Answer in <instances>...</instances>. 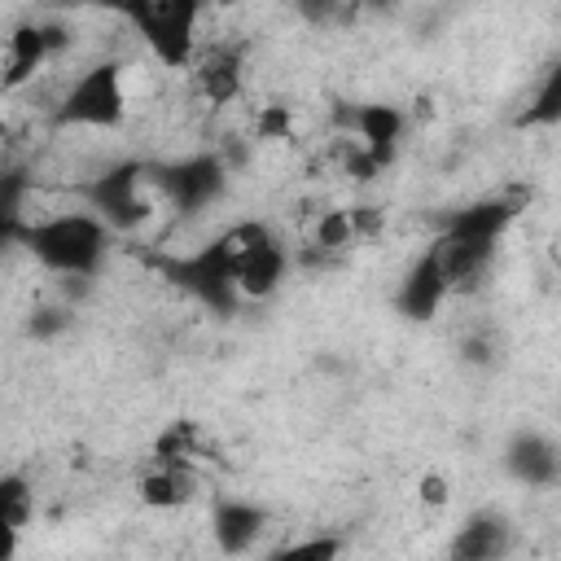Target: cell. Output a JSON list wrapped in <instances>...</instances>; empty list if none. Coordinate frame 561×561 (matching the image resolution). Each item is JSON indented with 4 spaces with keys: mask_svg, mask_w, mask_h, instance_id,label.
Segmentation results:
<instances>
[{
    "mask_svg": "<svg viewBox=\"0 0 561 561\" xmlns=\"http://www.w3.org/2000/svg\"><path fill=\"white\" fill-rule=\"evenodd\" d=\"M18 241L26 245V254L48 267L53 276L66 280H88L101 272L105 250H110V228L92 215V210H61L35 224H22Z\"/></svg>",
    "mask_w": 561,
    "mask_h": 561,
    "instance_id": "obj_1",
    "label": "cell"
},
{
    "mask_svg": "<svg viewBox=\"0 0 561 561\" xmlns=\"http://www.w3.org/2000/svg\"><path fill=\"white\" fill-rule=\"evenodd\" d=\"M215 245H219V254L228 263V276L237 285L241 302L245 298H254V302L272 298L285 285V276H289V250L276 241V232L263 219L232 224L228 232L215 237Z\"/></svg>",
    "mask_w": 561,
    "mask_h": 561,
    "instance_id": "obj_2",
    "label": "cell"
},
{
    "mask_svg": "<svg viewBox=\"0 0 561 561\" xmlns=\"http://www.w3.org/2000/svg\"><path fill=\"white\" fill-rule=\"evenodd\" d=\"M131 31L140 44L153 53L158 66L167 70H188L197 57V26H202V4L197 0H145L127 9Z\"/></svg>",
    "mask_w": 561,
    "mask_h": 561,
    "instance_id": "obj_3",
    "label": "cell"
},
{
    "mask_svg": "<svg viewBox=\"0 0 561 561\" xmlns=\"http://www.w3.org/2000/svg\"><path fill=\"white\" fill-rule=\"evenodd\" d=\"M127 118V75L123 61L88 66L61 96L57 123L61 127H118Z\"/></svg>",
    "mask_w": 561,
    "mask_h": 561,
    "instance_id": "obj_4",
    "label": "cell"
},
{
    "mask_svg": "<svg viewBox=\"0 0 561 561\" xmlns=\"http://www.w3.org/2000/svg\"><path fill=\"white\" fill-rule=\"evenodd\" d=\"M149 193H153V184H149L145 162H114L83 184L88 210L110 232H136L149 219Z\"/></svg>",
    "mask_w": 561,
    "mask_h": 561,
    "instance_id": "obj_5",
    "label": "cell"
},
{
    "mask_svg": "<svg viewBox=\"0 0 561 561\" xmlns=\"http://www.w3.org/2000/svg\"><path fill=\"white\" fill-rule=\"evenodd\" d=\"M149 184L153 193L167 197V206L175 215H197L206 206H215L228 188V167L215 153H193V158H175V162H158L149 167Z\"/></svg>",
    "mask_w": 561,
    "mask_h": 561,
    "instance_id": "obj_6",
    "label": "cell"
},
{
    "mask_svg": "<svg viewBox=\"0 0 561 561\" xmlns=\"http://www.w3.org/2000/svg\"><path fill=\"white\" fill-rule=\"evenodd\" d=\"M66 44H70V31L61 22H22V26H13L4 48H0V88L13 92L22 83H31Z\"/></svg>",
    "mask_w": 561,
    "mask_h": 561,
    "instance_id": "obj_7",
    "label": "cell"
},
{
    "mask_svg": "<svg viewBox=\"0 0 561 561\" xmlns=\"http://www.w3.org/2000/svg\"><path fill=\"white\" fill-rule=\"evenodd\" d=\"M167 276H171L184 294H193L206 311H215V316H232V311L241 307V294H237V285H232V276H228V263H224V254H219L215 241H210L206 250L188 254V259L167 263Z\"/></svg>",
    "mask_w": 561,
    "mask_h": 561,
    "instance_id": "obj_8",
    "label": "cell"
},
{
    "mask_svg": "<svg viewBox=\"0 0 561 561\" xmlns=\"http://www.w3.org/2000/svg\"><path fill=\"white\" fill-rule=\"evenodd\" d=\"M513 543H517L513 517H504L500 508H478L456 526L447 543V561H508Z\"/></svg>",
    "mask_w": 561,
    "mask_h": 561,
    "instance_id": "obj_9",
    "label": "cell"
},
{
    "mask_svg": "<svg viewBox=\"0 0 561 561\" xmlns=\"http://www.w3.org/2000/svg\"><path fill=\"white\" fill-rule=\"evenodd\" d=\"M267 508L241 495H224L210 508V539L224 557H250L259 548V539L267 535Z\"/></svg>",
    "mask_w": 561,
    "mask_h": 561,
    "instance_id": "obj_10",
    "label": "cell"
},
{
    "mask_svg": "<svg viewBox=\"0 0 561 561\" xmlns=\"http://www.w3.org/2000/svg\"><path fill=\"white\" fill-rule=\"evenodd\" d=\"M504 473L530 491H548L561 478V451L543 430H517L504 443Z\"/></svg>",
    "mask_w": 561,
    "mask_h": 561,
    "instance_id": "obj_11",
    "label": "cell"
},
{
    "mask_svg": "<svg viewBox=\"0 0 561 561\" xmlns=\"http://www.w3.org/2000/svg\"><path fill=\"white\" fill-rule=\"evenodd\" d=\"M447 276H443V267H438V254H434V245L403 272V280H399V289H394V307H399V316L403 320H416V324H425V320H434L438 316V307L447 302Z\"/></svg>",
    "mask_w": 561,
    "mask_h": 561,
    "instance_id": "obj_12",
    "label": "cell"
},
{
    "mask_svg": "<svg viewBox=\"0 0 561 561\" xmlns=\"http://www.w3.org/2000/svg\"><path fill=\"white\" fill-rule=\"evenodd\" d=\"M346 123H351V131L359 136V149H364V158L373 162V171L394 158V149H399L403 131H408L403 110H399V105H386V101L355 105V110L346 114Z\"/></svg>",
    "mask_w": 561,
    "mask_h": 561,
    "instance_id": "obj_13",
    "label": "cell"
},
{
    "mask_svg": "<svg viewBox=\"0 0 561 561\" xmlns=\"http://www.w3.org/2000/svg\"><path fill=\"white\" fill-rule=\"evenodd\" d=\"M188 70H193L197 92H202L210 105H228V101L241 92L245 53H241V44H210V48H197V57H193Z\"/></svg>",
    "mask_w": 561,
    "mask_h": 561,
    "instance_id": "obj_14",
    "label": "cell"
},
{
    "mask_svg": "<svg viewBox=\"0 0 561 561\" xmlns=\"http://www.w3.org/2000/svg\"><path fill=\"white\" fill-rule=\"evenodd\" d=\"M513 215H517V202H508V197H482L473 206H460L447 219L443 237H456V241H473V245H491L495 250L500 237H504V228L513 224Z\"/></svg>",
    "mask_w": 561,
    "mask_h": 561,
    "instance_id": "obj_15",
    "label": "cell"
},
{
    "mask_svg": "<svg viewBox=\"0 0 561 561\" xmlns=\"http://www.w3.org/2000/svg\"><path fill=\"white\" fill-rule=\"evenodd\" d=\"M136 491H140V504H149V508H184V504L197 500L202 478H197V465L149 460V469L140 473Z\"/></svg>",
    "mask_w": 561,
    "mask_h": 561,
    "instance_id": "obj_16",
    "label": "cell"
},
{
    "mask_svg": "<svg viewBox=\"0 0 561 561\" xmlns=\"http://www.w3.org/2000/svg\"><path fill=\"white\" fill-rule=\"evenodd\" d=\"M31 513H35L31 482L22 473H0V561H18Z\"/></svg>",
    "mask_w": 561,
    "mask_h": 561,
    "instance_id": "obj_17",
    "label": "cell"
},
{
    "mask_svg": "<svg viewBox=\"0 0 561 561\" xmlns=\"http://www.w3.org/2000/svg\"><path fill=\"white\" fill-rule=\"evenodd\" d=\"M149 460H167V465H197L202 460V430L197 421H167L162 434L153 438V456Z\"/></svg>",
    "mask_w": 561,
    "mask_h": 561,
    "instance_id": "obj_18",
    "label": "cell"
},
{
    "mask_svg": "<svg viewBox=\"0 0 561 561\" xmlns=\"http://www.w3.org/2000/svg\"><path fill=\"white\" fill-rule=\"evenodd\" d=\"M31 180L22 171H0V241H18L22 232V210H26Z\"/></svg>",
    "mask_w": 561,
    "mask_h": 561,
    "instance_id": "obj_19",
    "label": "cell"
},
{
    "mask_svg": "<svg viewBox=\"0 0 561 561\" xmlns=\"http://www.w3.org/2000/svg\"><path fill=\"white\" fill-rule=\"evenodd\" d=\"M342 548H346L342 535H307V539H294V543L267 552L263 561H342Z\"/></svg>",
    "mask_w": 561,
    "mask_h": 561,
    "instance_id": "obj_20",
    "label": "cell"
},
{
    "mask_svg": "<svg viewBox=\"0 0 561 561\" xmlns=\"http://www.w3.org/2000/svg\"><path fill=\"white\" fill-rule=\"evenodd\" d=\"M351 241H355V224H351V210H324V215L316 219V245H320V250L337 254V250H346Z\"/></svg>",
    "mask_w": 561,
    "mask_h": 561,
    "instance_id": "obj_21",
    "label": "cell"
},
{
    "mask_svg": "<svg viewBox=\"0 0 561 561\" xmlns=\"http://www.w3.org/2000/svg\"><path fill=\"white\" fill-rule=\"evenodd\" d=\"M561 118V70L548 75V83L535 96V110H526V123H557Z\"/></svg>",
    "mask_w": 561,
    "mask_h": 561,
    "instance_id": "obj_22",
    "label": "cell"
},
{
    "mask_svg": "<svg viewBox=\"0 0 561 561\" xmlns=\"http://www.w3.org/2000/svg\"><path fill=\"white\" fill-rule=\"evenodd\" d=\"M289 131H294L289 105H263L259 110V123H254V136L259 140H289Z\"/></svg>",
    "mask_w": 561,
    "mask_h": 561,
    "instance_id": "obj_23",
    "label": "cell"
},
{
    "mask_svg": "<svg viewBox=\"0 0 561 561\" xmlns=\"http://www.w3.org/2000/svg\"><path fill=\"white\" fill-rule=\"evenodd\" d=\"M416 495H421V504L425 508H443L447 500H451V486H447V478L443 473H421V482H416Z\"/></svg>",
    "mask_w": 561,
    "mask_h": 561,
    "instance_id": "obj_24",
    "label": "cell"
},
{
    "mask_svg": "<svg viewBox=\"0 0 561 561\" xmlns=\"http://www.w3.org/2000/svg\"><path fill=\"white\" fill-rule=\"evenodd\" d=\"M66 324H70V311H39V320H31V333L48 337V333H57V329H66Z\"/></svg>",
    "mask_w": 561,
    "mask_h": 561,
    "instance_id": "obj_25",
    "label": "cell"
},
{
    "mask_svg": "<svg viewBox=\"0 0 561 561\" xmlns=\"http://www.w3.org/2000/svg\"><path fill=\"white\" fill-rule=\"evenodd\" d=\"M465 359L469 364H491L495 359V342L491 337H469L465 342Z\"/></svg>",
    "mask_w": 561,
    "mask_h": 561,
    "instance_id": "obj_26",
    "label": "cell"
}]
</instances>
